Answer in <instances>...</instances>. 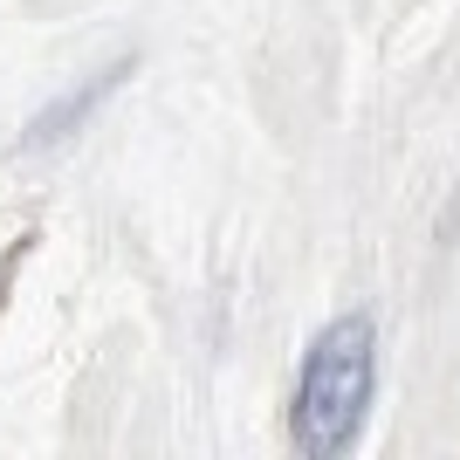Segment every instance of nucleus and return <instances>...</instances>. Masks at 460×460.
Instances as JSON below:
<instances>
[{
    "instance_id": "f257e3e1",
    "label": "nucleus",
    "mask_w": 460,
    "mask_h": 460,
    "mask_svg": "<svg viewBox=\"0 0 460 460\" xmlns=\"http://www.w3.org/2000/svg\"><path fill=\"white\" fill-rule=\"evenodd\" d=\"M371 323L365 316H337V323L309 344L303 385H296V447L309 460H337L371 405Z\"/></svg>"
}]
</instances>
